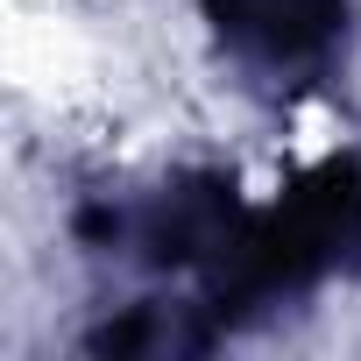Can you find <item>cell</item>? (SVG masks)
Returning <instances> with one entry per match:
<instances>
[{"instance_id":"1","label":"cell","mask_w":361,"mask_h":361,"mask_svg":"<svg viewBox=\"0 0 361 361\" xmlns=\"http://www.w3.org/2000/svg\"><path fill=\"white\" fill-rule=\"evenodd\" d=\"M206 22L262 64H319L347 36V0H206Z\"/></svg>"}]
</instances>
